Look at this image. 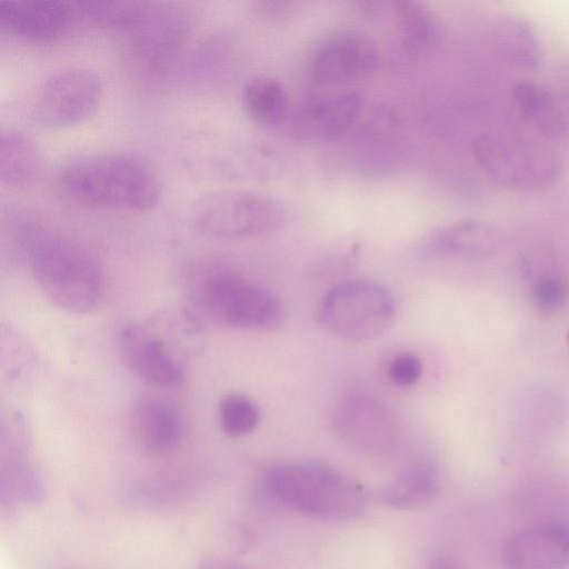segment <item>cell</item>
Here are the masks:
<instances>
[{
    "label": "cell",
    "instance_id": "obj_1",
    "mask_svg": "<svg viewBox=\"0 0 569 569\" xmlns=\"http://www.w3.org/2000/svg\"><path fill=\"white\" fill-rule=\"evenodd\" d=\"M16 238L42 292L72 313H89L103 302L104 267L84 242L33 221L16 228Z\"/></svg>",
    "mask_w": 569,
    "mask_h": 569
},
{
    "label": "cell",
    "instance_id": "obj_2",
    "mask_svg": "<svg viewBox=\"0 0 569 569\" xmlns=\"http://www.w3.org/2000/svg\"><path fill=\"white\" fill-rule=\"evenodd\" d=\"M57 194L71 204L119 212H144L160 198L153 170L139 158L108 153L63 166L53 179Z\"/></svg>",
    "mask_w": 569,
    "mask_h": 569
},
{
    "label": "cell",
    "instance_id": "obj_3",
    "mask_svg": "<svg viewBox=\"0 0 569 569\" xmlns=\"http://www.w3.org/2000/svg\"><path fill=\"white\" fill-rule=\"evenodd\" d=\"M188 292L210 320L233 329L270 331L286 319L281 300L221 259H204L189 272Z\"/></svg>",
    "mask_w": 569,
    "mask_h": 569
},
{
    "label": "cell",
    "instance_id": "obj_4",
    "mask_svg": "<svg viewBox=\"0 0 569 569\" xmlns=\"http://www.w3.org/2000/svg\"><path fill=\"white\" fill-rule=\"evenodd\" d=\"M267 498L297 513L320 519H346L366 508L361 486L321 461L273 465L259 478Z\"/></svg>",
    "mask_w": 569,
    "mask_h": 569
},
{
    "label": "cell",
    "instance_id": "obj_5",
    "mask_svg": "<svg viewBox=\"0 0 569 569\" xmlns=\"http://www.w3.org/2000/svg\"><path fill=\"white\" fill-rule=\"evenodd\" d=\"M191 220L204 236L243 239L283 228L290 218L286 201L248 189H222L199 197L191 206Z\"/></svg>",
    "mask_w": 569,
    "mask_h": 569
},
{
    "label": "cell",
    "instance_id": "obj_6",
    "mask_svg": "<svg viewBox=\"0 0 569 569\" xmlns=\"http://www.w3.org/2000/svg\"><path fill=\"white\" fill-rule=\"evenodd\" d=\"M472 152L486 176L509 190L540 189L561 171V161L550 149L510 133L483 132L475 138Z\"/></svg>",
    "mask_w": 569,
    "mask_h": 569
},
{
    "label": "cell",
    "instance_id": "obj_7",
    "mask_svg": "<svg viewBox=\"0 0 569 569\" xmlns=\"http://www.w3.org/2000/svg\"><path fill=\"white\" fill-rule=\"evenodd\" d=\"M189 31L190 18L184 8L146 1L140 16L122 33L131 67L147 79L163 77L178 60Z\"/></svg>",
    "mask_w": 569,
    "mask_h": 569
},
{
    "label": "cell",
    "instance_id": "obj_8",
    "mask_svg": "<svg viewBox=\"0 0 569 569\" xmlns=\"http://www.w3.org/2000/svg\"><path fill=\"white\" fill-rule=\"evenodd\" d=\"M396 305L390 291L370 280H349L323 297L319 317L332 335L348 341H368L392 325Z\"/></svg>",
    "mask_w": 569,
    "mask_h": 569
},
{
    "label": "cell",
    "instance_id": "obj_9",
    "mask_svg": "<svg viewBox=\"0 0 569 569\" xmlns=\"http://www.w3.org/2000/svg\"><path fill=\"white\" fill-rule=\"evenodd\" d=\"M103 87L99 76L82 66L49 73L31 100V118L43 128L63 129L88 120L100 106Z\"/></svg>",
    "mask_w": 569,
    "mask_h": 569
},
{
    "label": "cell",
    "instance_id": "obj_10",
    "mask_svg": "<svg viewBox=\"0 0 569 569\" xmlns=\"http://www.w3.org/2000/svg\"><path fill=\"white\" fill-rule=\"evenodd\" d=\"M380 50L367 32L342 28L326 34L309 59V73L320 86H343L372 74L380 63Z\"/></svg>",
    "mask_w": 569,
    "mask_h": 569
},
{
    "label": "cell",
    "instance_id": "obj_11",
    "mask_svg": "<svg viewBox=\"0 0 569 569\" xmlns=\"http://www.w3.org/2000/svg\"><path fill=\"white\" fill-rule=\"evenodd\" d=\"M118 345L127 367L143 381L159 388L184 382L187 360L147 322L123 327Z\"/></svg>",
    "mask_w": 569,
    "mask_h": 569
},
{
    "label": "cell",
    "instance_id": "obj_12",
    "mask_svg": "<svg viewBox=\"0 0 569 569\" xmlns=\"http://www.w3.org/2000/svg\"><path fill=\"white\" fill-rule=\"evenodd\" d=\"M363 106L365 97L357 90L317 97L291 110L283 128L297 141L331 142L351 128Z\"/></svg>",
    "mask_w": 569,
    "mask_h": 569
},
{
    "label": "cell",
    "instance_id": "obj_13",
    "mask_svg": "<svg viewBox=\"0 0 569 569\" xmlns=\"http://www.w3.org/2000/svg\"><path fill=\"white\" fill-rule=\"evenodd\" d=\"M83 24L81 1H0L1 28L26 40L53 41Z\"/></svg>",
    "mask_w": 569,
    "mask_h": 569
},
{
    "label": "cell",
    "instance_id": "obj_14",
    "mask_svg": "<svg viewBox=\"0 0 569 569\" xmlns=\"http://www.w3.org/2000/svg\"><path fill=\"white\" fill-rule=\"evenodd\" d=\"M389 17L395 28L390 57L398 68H410L438 52L442 46V24L425 3L416 0L391 1Z\"/></svg>",
    "mask_w": 569,
    "mask_h": 569
},
{
    "label": "cell",
    "instance_id": "obj_15",
    "mask_svg": "<svg viewBox=\"0 0 569 569\" xmlns=\"http://www.w3.org/2000/svg\"><path fill=\"white\" fill-rule=\"evenodd\" d=\"M507 569H565L569 567V527L545 522L509 536L500 549Z\"/></svg>",
    "mask_w": 569,
    "mask_h": 569
},
{
    "label": "cell",
    "instance_id": "obj_16",
    "mask_svg": "<svg viewBox=\"0 0 569 569\" xmlns=\"http://www.w3.org/2000/svg\"><path fill=\"white\" fill-rule=\"evenodd\" d=\"M500 238L488 222L461 219L439 226L426 234L419 249L431 256L482 260L498 249Z\"/></svg>",
    "mask_w": 569,
    "mask_h": 569
},
{
    "label": "cell",
    "instance_id": "obj_17",
    "mask_svg": "<svg viewBox=\"0 0 569 569\" xmlns=\"http://www.w3.org/2000/svg\"><path fill=\"white\" fill-rule=\"evenodd\" d=\"M129 427L138 446L153 455L173 449L183 432L179 410L169 401L156 397L142 398L134 403Z\"/></svg>",
    "mask_w": 569,
    "mask_h": 569
},
{
    "label": "cell",
    "instance_id": "obj_18",
    "mask_svg": "<svg viewBox=\"0 0 569 569\" xmlns=\"http://www.w3.org/2000/svg\"><path fill=\"white\" fill-rule=\"evenodd\" d=\"M511 94L521 116L540 136L550 141L569 138V114L550 88L522 80L513 84Z\"/></svg>",
    "mask_w": 569,
    "mask_h": 569
},
{
    "label": "cell",
    "instance_id": "obj_19",
    "mask_svg": "<svg viewBox=\"0 0 569 569\" xmlns=\"http://www.w3.org/2000/svg\"><path fill=\"white\" fill-rule=\"evenodd\" d=\"M337 426L342 437L365 450L387 449L393 426L386 409L372 399L353 397L340 407Z\"/></svg>",
    "mask_w": 569,
    "mask_h": 569
},
{
    "label": "cell",
    "instance_id": "obj_20",
    "mask_svg": "<svg viewBox=\"0 0 569 569\" xmlns=\"http://www.w3.org/2000/svg\"><path fill=\"white\" fill-rule=\"evenodd\" d=\"M496 52L513 68L532 71L542 62V47L532 26L512 13L497 14L491 23Z\"/></svg>",
    "mask_w": 569,
    "mask_h": 569
},
{
    "label": "cell",
    "instance_id": "obj_21",
    "mask_svg": "<svg viewBox=\"0 0 569 569\" xmlns=\"http://www.w3.org/2000/svg\"><path fill=\"white\" fill-rule=\"evenodd\" d=\"M26 448L8 447L0 469V512L10 515L17 505L36 506L44 499L40 475L26 458Z\"/></svg>",
    "mask_w": 569,
    "mask_h": 569
},
{
    "label": "cell",
    "instance_id": "obj_22",
    "mask_svg": "<svg viewBox=\"0 0 569 569\" xmlns=\"http://www.w3.org/2000/svg\"><path fill=\"white\" fill-rule=\"evenodd\" d=\"M42 170L38 144L23 131L4 129L0 133V179L10 187L32 184Z\"/></svg>",
    "mask_w": 569,
    "mask_h": 569
},
{
    "label": "cell",
    "instance_id": "obj_23",
    "mask_svg": "<svg viewBox=\"0 0 569 569\" xmlns=\"http://www.w3.org/2000/svg\"><path fill=\"white\" fill-rule=\"evenodd\" d=\"M241 102L252 121L269 129L283 127L290 112L284 86L271 76L249 79L242 88Z\"/></svg>",
    "mask_w": 569,
    "mask_h": 569
},
{
    "label": "cell",
    "instance_id": "obj_24",
    "mask_svg": "<svg viewBox=\"0 0 569 569\" xmlns=\"http://www.w3.org/2000/svg\"><path fill=\"white\" fill-rule=\"evenodd\" d=\"M439 491V476L430 463H417L395 477L383 489V501L396 509L413 510L427 506Z\"/></svg>",
    "mask_w": 569,
    "mask_h": 569
},
{
    "label": "cell",
    "instance_id": "obj_25",
    "mask_svg": "<svg viewBox=\"0 0 569 569\" xmlns=\"http://www.w3.org/2000/svg\"><path fill=\"white\" fill-rule=\"evenodd\" d=\"M218 416L221 430L232 438L251 433L260 419L256 402L241 393H229L222 397L218 406Z\"/></svg>",
    "mask_w": 569,
    "mask_h": 569
},
{
    "label": "cell",
    "instance_id": "obj_26",
    "mask_svg": "<svg viewBox=\"0 0 569 569\" xmlns=\"http://www.w3.org/2000/svg\"><path fill=\"white\" fill-rule=\"evenodd\" d=\"M422 370L423 366L418 356L400 353L391 360L388 375L393 385L409 387L421 378Z\"/></svg>",
    "mask_w": 569,
    "mask_h": 569
},
{
    "label": "cell",
    "instance_id": "obj_27",
    "mask_svg": "<svg viewBox=\"0 0 569 569\" xmlns=\"http://www.w3.org/2000/svg\"><path fill=\"white\" fill-rule=\"evenodd\" d=\"M535 296L541 308L555 310L563 302L565 289L558 279L545 277L537 283Z\"/></svg>",
    "mask_w": 569,
    "mask_h": 569
},
{
    "label": "cell",
    "instance_id": "obj_28",
    "mask_svg": "<svg viewBox=\"0 0 569 569\" xmlns=\"http://www.w3.org/2000/svg\"><path fill=\"white\" fill-rule=\"evenodd\" d=\"M199 569H250L247 566L226 558H210L200 565Z\"/></svg>",
    "mask_w": 569,
    "mask_h": 569
},
{
    "label": "cell",
    "instance_id": "obj_29",
    "mask_svg": "<svg viewBox=\"0 0 569 569\" xmlns=\"http://www.w3.org/2000/svg\"><path fill=\"white\" fill-rule=\"evenodd\" d=\"M429 569H460L457 565L447 559H436L431 562Z\"/></svg>",
    "mask_w": 569,
    "mask_h": 569
}]
</instances>
